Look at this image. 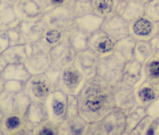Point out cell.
I'll list each match as a JSON object with an SVG mask.
<instances>
[{
  "mask_svg": "<svg viewBox=\"0 0 159 135\" xmlns=\"http://www.w3.org/2000/svg\"><path fill=\"white\" fill-rule=\"evenodd\" d=\"M76 97L79 113L89 123L101 120L116 107L115 86L97 75L87 79Z\"/></svg>",
  "mask_w": 159,
  "mask_h": 135,
  "instance_id": "1",
  "label": "cell"
},
{
  "mask_svg": "<svg viewBox=\"0 0 159 135\" xmlns=\"http://www.w3.org/2000/svg\"><path fill=\"white\" fill-rule=\"evenodd\" d=\"M126 62L119 59L114 54L100 58L98 63L96 75L103 78L110 84L116 86L123 81Z\"/></svg>",
  "mask_w": 159,
  "mask_h": 135,
  "instance_id": "2",
  "label": "cell"
},
{
  "mask_svg": "<svg viewBox=\"0 0 159 135\" xmlns=\"http://www.w3.org/2000/svg\"><path fill=\"white\" fill-rule=\"evenodd\" d=\"M87 78L81 73L74 62L68 64L61 71L58 89L66 94H77Z\"/></svg>",
  "mask_w": 159,
  "mask_h": 135,
  "instance_id": "3",
  "label": "cell"
},
{
  "mask_svg": "<svg viewBox=\"0 0 159 135\" xmlns=\"http://www.w3.org/2000/svg\"><path fill=\"white\" fill-rule=\"evenodd\" d=\"M24 89L29 94L32 102H45L53 91L50 81L45 74L31 75L25 82Z\"/></svg>",
  "mask_w": 159,
  "mask_h": 135,
  "instance_id": "4",
  "label": "cell"
},
{
  "mask_svg": "<svg viewBox=\"0 0 159 135\" xmlns=\"http://www.w3.org/2000/svg\"><path fill=\"white\" fill-rule=\"evenodd\" d=\"M49 119L57 124H61L65 120L67 108V94L61 89L52 91L45 100Z\"/></svg>",
  "mask_w": 159,
  "mask_h": 135,
  "instance_id": "5",
  "label": "cell"
},
{
  "mask_svg": "<svg viewBox=\"0 0 159 135\" xmlns=\"http://www.w3.org/2000/svg\"><path fill=\"white\" fill-rule=\"evenodd\" d=\"M47 25L40 19L37 21H22L17 27L21 44H31L38 42L47 29Z\"/></svg>",
  "mask_w": 159,
  "mask_h": 135,
  "instance_id": "6",
  "label": "cell"
},
{
  "mask_svg": "<svg viewBox=\"0 0 159 135\" xmlns=\"http://www.w3.org/2000/svg\"><path fill=\"white\" fill-rule=\"evenodd\" d=\"M157 35L156 22L146 15L130 22V36L136 41H150Z\"/></svg>",
  "mask_w": 159,
  "mask_h": 135,
  "instance_id": "7",
  "label": "cell"
},
{
  "mask_svg": "<svg viewBox=\"0 0 159 135\" xmlns=\"http://www.w3.org/2000/svg\"><path fill=\"white\" fill-rule=\"evenodd\" d=\"M48 27L57 28L67 31L74 25L75 19L69 14L67 8L64 7H54L46 12L42 17Z\"/></svg>",
  "mask_w": 159,
  "mask_h": 135,
  "instance_id": "8",
  "label": "cell"
},
{
  "mask_svg": "<svg viewBox=\"0 0 159 135\" xmlns=\"http://www.w3.org/2000/svg\"><path fill=\"white\" fill-rule=\"evenodd\" d=\"M117 40L99 30L90 35L89 48L92 49L99 58L108 56L114 53Z\"/></svg>",
  "mask_w": 159,
  "mask_h": 135,
  "instance_id": "9",
  "label": "cell"
},
{
  "mask_svg": "<svg viewBox=\"0 0 159 135\" xmlns=\"http://www.w3.org/2000/svg\"><path fill=\"white\" fill-rule=\"evenodd\" d=\"M107 135H123L127 128V114L117 106L101 119Z\"/></svg>",
  "mask_w": 159,
  "mask_h": 135,
  "instance_id": "10",
  "label": "cell"
},
{
  "mask_svg": "<svg viewBox=\"0 0 159 135\" xmlns=\"http://www.w3.org/2000/svg\"><path fill=\"white\" fill-rule=\"evenodd\" d=\"M66 31L57 28L47 27L42 37L38 42L31 43L33 53L42 52L49 55L51 50L65 40Z\"/></svg>",
  "mask_w": 159,
  "mask_h": 135,
  "instance_id": "11",
  "label": "cell"
},
{
  "mask_svg": "<svg viewBox=\"0 0 159 135\" xmlns=\"http://www.w3.org/2000/svg\"><path fill=\"white\" fill-rule=\"evenodd\" d=\"M116 106L121 109L126 114L130 113L137 107L135 89L121 81L115 86Z\"/></svg>",
  "mask_w": 159,
  "mask_h": 135,
  "instance_id": "12",
  "label": "cell"
},
{
  "mask_svg": "<svg viewBox=\"0 0 159 135\" xmlns=\"http://www.w3.org/2000/svg\"><path fill=\"white\" fill-rule=\"evenodd\" d=\"M76 53L72 49L66 38L54 46L49 54L50 66L62 70L68 64L74 61Z\"/></svg>",
  "mask_w": 159,
  "mask_h": 135,
  "instance_id": "13",
  "label": "cell"
},
{
  "mask_svg": "<svg viewBox=\"0 0 159 135\" xmlns=\"http://www.w3.org/2000/svg\"><path fill=\"white\" fill-rule=\"evenodd\" d=\"M99 58L90 48L76 54L74 63L87 79L96 75Z\"/></svg>",
  "mask_w": 159,
  "mask_h": 135,
  "instance_id": "14",
  "label": "cell"
},
{
  "mask_svg": "<svg viewBox=\"0 0 159 135\" xmlns=\"http://www.w3.org/2000/svg\"><path fill=\"white\" fill-rule=\"evenodd\" d=\"M100 30L116 40H121L130 35V22L116 15L105 18Z\"/></svg>",
  "mask_w": 159,
  "mask_h": 135,
  "instance_id": "15",
  "label": "cell"
},
{
  "mask_svg": "<svg viewBox=\"0 0 159 135\" xmlns=\"http://www.w3.org/2000/svg\"><path fill=\"white\" fill-rule=\"evenodd\" d=\"M116 15L130 22L144 16L145 4L139 0L119 1Z\"/></svg>",
  "mask_w": 159,
  "mask_h": 135,
  "instance_id": "16",
  "label": "cell"
},
{
  "mask_svg": "<svg viewBox=\"0 0 159 135\" xmlns=\"http://www.w3.org/2000/svg\"><path fill=\"white\" fill-rule=\"evenodd\" d=\"M14 7L18 18L22 22L40 20L44 15L34 0H18Z\"/></svg>",
  "mask_w": 159,
  "mask_h": 135,
  "instance_id": "17",
  "label": "cell"
},
{
  "mask_svg": "<svg viewBox=\"0 0 159 135\" xmlns=\"http://www.w3.org/2000/svg\"><path fill=\"white\" fill-rule=\"evenodd\" d=\"M25 125L32 129L49 119L45 102H32L25 116Z\"/></svg>",
  "mask_w": 159,
  "mask_h": 135,
  "instance_id": "18",
  "label": "cell"
},
{
  "mask_svg": "<svg viewBox=\"0 0 159 135\" xmlns=\"http://www.w3.org/2000/svg\"><path fill=\"white\" fill-rule=\"evenodd\" d=\"M134 89L137 106L140 107L147 108L151 102L159 97V93L155 85L147 81L142 82Z\"/></svg>",
  "mask_w": 159,
  "mask_h": 135,
  "instance_id": "19",
  "label": "cell"
},
{
  "mask_svg": "<svg viewBox=\"0 0 159 135\" xmlns=\"http://www.w3.org/2000/svg\"><path fill=\"white\" fill-rule=\"evenodd\" d=\"M24 64L31 75L45 74L50 67L49 55L42 52L33 53Z\"/></svg>",
  "mask_w": 159,
  "mask_h": 135,
  "instance_id": "20",
  "label": "cell"
},
{
  "mask_svg": "<svg viewBox=\"0 0 159 135\" xmlns=\"http://www.w3.org/2000/svg\"><path fill=\"white\" fill-rule=\"evenodd\" d=\"M90 35L77 28L75 25L65 33V38L76 54L89 48Z\"/></svg>",
  "mask_w": 159,
  "mask_h": 135,
  "instance_id": "21",
  "label": "cell"
},
{
  "mask_svg": "<svg viewBox=\"0 0 159 135\" xmlns=\"http://www.w3.org/2000/svg\"><path fill=\"white\" fill-rule=\"evenodd\" d=\"M143 64L134 59L127 62L123 71V82L135 89L145 81L143 77Z\"/></svg>",
  "mask_w": 159,
  "mask_h": 135,
  "instance_id": "22",
  "label": "cell"
},
{
  "mask_svg": "<svg viewBox=\"0 0 159 135\" xmlns=\"http://www.w3.org/2000/svg\"><path fill=\"white\" fill-rule=\"evenodd\" d=\"M103 21L104 18L92 13L76 18L74 25L82 31L91 35L101 29Z\"/></svg>",
  "mask_w": 159,
  "mask_h": 135,
  "instance_id": "23",
  "label": "cell"
},
{
  "mask_svg": "<svg viewBox=\"0 0 159 135\" xmlns=\"http://www.w3.org/2000/svg\"><path fill=\"white\" fill-rule=\"evenodd\" d=\"M0 135H11L25 125V118L16 113L0 118Z\"/></svg>",
  "mask_w": 159,
  "mask_h": 135,
  "instance_id": "24",
  "label": "cell"
},
{
  "mask_svg": "<svg viewBox=\"0 0 159 135\" xmlns=\"http://www.w3.org/2000/svg\"><path fill=\"white\" fill-rule=\"evenodd\" d=\"M0 76L5 81L18 80L26 82L30 78L31 75L28 71L27 68L25 67V64L18 63L8 64L3 70L0 72Z\"/></svg>",
  "mask_w": 159,
  "mask_h": 135,
  "instance_id": "25",
  "label": "cell"
},
{
  "mask_svg": "<svg viewBox=\"0 0 159 135\" xmlns=\"http://www.w3.org/2000/svg\"><path fill=\"white\" fill-rule=\"evenodd\" d=\"M136 42L137 41L130 35L117 41L113 54L126 63L130 62L134 59Z\"/></svg>",
  "mask_w": 159,
  "mask_h": 135,
  "instance_id": "26",
  "label": "cell"
},
{
  "mask_svg": "<svg viewBox=\"0 0 159 135\" xmlns=\"http://www.w3.org/2000/svg\"><path fill=\"white\" fill-rule=\"evenodd\" d=\"M7 62V64L25 63L27 60L28 55L25 51V44L12 45L2 53H0Z\"/></svg>",
  "mask_w": 159,
  "mask_h": 135,
  "instance_id": "27",
  "label": "cell"
},
{
  "mask_svg": "<svg viewBox=\"0 0 159 135\" xmlns=\"http://www.w3.org/2000/svg\"><path fill=\"white\" fill-rule=\"evenodd\" d=\"M94 9V14L105 18L117 14L119 0H91Z\"/></svg>",
  "mask_w": 159,
  "mask_h": 135,
  "instance_id": "28",
  "label": "cell"
},
{
  "mask_svg": "<svg viewBox=\"0 0 159 135\" xmlns=\"http://www.w3.org/2000/svg\"><path fill=\"white\" fill-rule=\"evenodd\" d=\"M1 28L10 30L17 27L22 21L18 18L15 7L4 2H1Z\"/></svg>",
  "mask_w": 159,
  "mask_h": 135,
  "instance_id": "29",
  "label": "cell"
},
{
  "mask_svg": "<svg viewBox=\"0 0 159 135\" xmlns=\"http://www.w3.org/2000/svg\"><path fill=\"white\" fill-rule=\"evenodd\" d=\"M66 8L74 19L94 13L91 0H72Z\"/></svg>",
  "mask_w": 159,
  "mask_h": 135,
  "instance_id": "30",
  "label": "cell"
},
{
  "mask_svg": "<svg viewBox=\"0 0 159 135\" xmlns=\"http://www.w3.org/2000/svg\"><path fill=\"white\" fill-rule=\"evenodd\" d=\"M143 77L145 81L153 84H157L159 82V57L152 56L143 67Z\"/></svg>",
  "mask_w": 159,
  "mask_h": 135,
  "instance_id": "31",
  "label": "cell"
},
{
  "mask_svg": "<svg viewBox=\"0 0 159 135\" xmlns=\"http://www.w3.org/2000/svg\"><path fill=\"white\" fill-rule=\"evenodd\" d=\"M152 56H154V51L150 41L136 42L133 59L144 65Z\"/></svg>",
  "mask_w": 159,
  "mask_h": 135,
  "instance_id": "32",
  "label": "cell"
},
{
  "mask_svg": "<svg viewBox=\"0 0 159 135\" xmlns=\"http://www.w3.org/2000/svg\"><path fill=\"white\" fill-rule=\"evenodd\" d=\"M31 102L32 100L29 94L25 91V89L15 94V102H14V113L22 115L24 117Z\"/></svg>",
  "mask_w": 159,
  "mask_h": 135,
  "instance_id": "33",
  "label": "cell"
},
{
  "mask_svg": "<svg viewBox=\"0 0 159 135\" xmlns=\"http://www.w3.org/2000/svg\"><path fill=\"white\" fill-rule=\"evenodd\" d=\"M15 94L7 90L0 91V118L14 113V102Z\"/></svg>",
  "mask_w": 159,
  "mask_h": 135,
  "instance_id": "34",
  "label": "cell"
},
{
  "mask_svg": "<svg viewBox=\"0 0 159 135\" xmlns=\"http://www.w3.org/2000/svg\"><path fill=\"white\" fill-rule=\"evenodd\" d=\"M68 128L71 135H84L89 123L80 114L67 120Z\"/></svg>",
  "mask_w": 159,
  "mask_h": 135,
  "instance_id": "35",
  "label": "cell"
},
{
  "mask_svg": "<svg viewBox=\"0 0 159 135\" xmlns=\"http://www.w3.org/2000/svg\"><path fill=\"white\" fill-rule=\"evenodd\" d=\"M147 116V110L144 107L137 106L134 110L127 115V128L126 132L130 133L144 118Z\"/></svg>",
  "mask_w": 159,
  "mask_h": 135,
  "instance_id": "36",
  "label": "cell"
},
{
  "mask_svg": "<svg viewBox=\"0 0 159 135\" xmlns=\"http://www.w3.org/2000/svg\"><path fill=\"white\" fill-rule=\"evenodd\" d=\"M59 125L50 119H48L35 126L33 130V133L34 135H58Z\"/></svg>",
  "mask_w": 159,
  "mask_h": 135,
  "instance_id": "37",
  "label": "cell"
},
{
  "mask_svg": "<svg viewBox=\"0 0 159 135\" xmlns=\"http://www.w3.org/2000/svg\"><path fill=\"white\" fill-rule=\"evenodd\" d=\"M79 113V105L76 94H67V108L65 120H69Z\"/></svg>",
  "mask_w": 159,
  "mask_h": 135,
  "instance_id": "38",
  "label": "cell"
},
{
  "mask_svg": "<svg viewBox=\"0 0 159 135\" xmlns=\"http://www.w3.org/2000/svg\"><path fill=\"white\" fill-rule=\"evenodd\" d=\"M145 15L154 22H158L159 0H151L145 4Z\"/></svg>",
  "mask_w": 159,
  "mask_h": 135,
  "instance_id": "39",
  "label": "cell"
},
{
  "mask_svg": "<svg viewBox=\"0 0 159 135\" xmlns=\"http://www.w3.org/2000/svg\"><path fill=\"white\" fill-rule=\"evenodd\" d=\"M154 119L147 116L136 126L134 130L130 132V135H147L149 127L153 123Z\"/></svg>",
  "mask_w": 159,
  "mask_h": 135,
  "instance_id": "40",
  "label": "cell"
},
{
  "mask_svg": "<svg viewBox=\"0 0 159 135\" xmlns=\"http://www.w3.org/2000/svg\"><path fill=\"white\" fill-rule=\"evenodd\" d=\"M25 82L18 80H7L4 82L2 90H7L11 93L17 94L25 89ZM2 91V90H1Z\"/></svg>",
  "mask_w": 159,
  "mask_h": 135,
  "instance_id": "41",
  "label": "cell"
},
{
  "mask_svg": "<svg viewBox=\"0 0 159 135\" xmlns=\"http://www.w3.org/2000/svg\"><path fill=\"white\" fill-rule=\"evenodd\" d=\"M84 135H107V132L103 128L101 121L89 123L87 130Z\"/></svg>",
  "mask_w": 159,
  "mask_h": 135,
  "instance_id": "42",
  "label": "cell"
},
{
  "mask_svg": "<svg viewBox=\"0 0 159 135\" xmlns=\"http://www.w3.org/2000/svg\"><path fill=\"white\" fill-rule=\"evenodd\" d=\"M61 70L57 69V68H53L52 66L49 68L45 75H47L49 78V81L52 85V89L53 91L58 89V85H59V79H60V75H61Z\"/></svg>",
  "mask_w": 159,
  "mask_h": 135,
  "instance_id": "43",
  "label": "cell"
},
{
  "mask_svg": "<svg viewBox=\"0 0 159 135\" xmlns=\"http://www.w3.org/2000/svg\"><path fill=\"white\" fill-rule=\"evenodd\" d=\"M147 114L153 119L159 118V97L151 102L147 108Z\"/></svg>",
  "mask_w": 159,
  "mask_h": 135,
  "instance_id": "44",
  "label": "cell"
},
{
  "mask_svg": "<svg viewBox=\"0 0 159 135\" xmlns=\"http://www.w3.org/2000/svg\"><path fill=\"white\" fill-rule=\"evenodd\" d=\"M11 46L10 37L8 35V30L1 28L0 32V53H2L4 51Z\"/></svg>",
  "mask_w": 159,
  "mask_h": 135,
  "instance_id": "45",
  "label": "cell"
},
{
  "mask_svg": "<svg viewBox=\"0 0 159 135\" xmlns=\"http://www.w3.org/2000/svg\"><path fill=\"white\" fill-rule=\"evenodd\" d=\"M8 35H9L10 37L11 46H12V45L21 44V42H20V35L19 33H18V29H17V27L8 30Z\"/></svg>",
  "mask_w": 159,
  "mask_h": 135,
  "instance_id": "46",
  "label": "cell"
},
{
  "mask_svg": "<svg viewBox=\"0 0 159 135\" xmlns=\"http://www.w3.org/2000/svg\"><path fill=\"white\" fill-rule=\"evenodd\" d=\"M34 1L38 4V6L44 15L49 11H50L51 9H52V7L49 0H34Z\"/></svg>",
  "mask_w": 159,
  "mask_h": 135,
  "instance_id": "47",
  "label": "cell"
},
{
  "mask_svg": "<svg viewBox=\"0 0 159 135\" xmlns=\"http://www.w3.org/2000/svg\"><path fill=\"white\" fill-rule=\"evenodd\" d=\"M147 135H159V118L154 119L149 127Z\"/></svg>",
  "mask_w": 159,
  "mask_h": 135,
  "instance_id": "48",
  "label": "cell"
},
{
  "mask_svg": "<svg viewBox=\"0 0 159 135\" xmlns=\"http://www.w3.org/2000/svg\"><path fill=\"white\" fill-rule=\"evenodd\" d=\"M150 42L151 43L152 48H153L154 55L159 57V35H157L155 37H154Z\"/></svg>",
  "mask_w": 159,
  "mask_h": 135,
  "instance_id": "49",
  "label": "cell"
},
{
  "mask_svg": "<svg viewBox=\"0 0 159 135\" xmlns=\"http://www.w3.org/2000/svg\"><path fill=\"white\" fill-rule=\"evenodd\" d=\"M33 130H34V129L30 127L29 126L25 125L22 129H20L19 130L16 131L15 133H12L11 135H34Z\"/></svg>",
  "mask_w": 159,
  "mask_h": 135,
  "instance_id": "50",
  "label": "cell"
},
{
  "mask_svg": "<svg viewBox=\"0 0 159 135\" xmlns=\"http://www.w3.org/2000/svg\"><path fill=\"white\" fill-rule=\"evenodd\" d=\"M49 1H50V3L52 5V8H54L58 7H66L72 0H49Z\"/></svg>",
  "mask_w": 159,
  "mask_h": 135,
  "instance_id": "51",
  "label": "cell"
},
{
  "mask_svg": "<svg viewBox=\"0 0 159 135\" xmlns=\"http://www.w3.org/2000/svg\"><path fill=\"white\" fill-rule=\"evenodd\" d=\"M58 135H71L68 128L67 120H65L62 123L59 125V131Z\"/></svg>",
  "mask_w": 159,
  "mask_h": 135,
  "instance_id": "52",
  "label": "cell"
},
{
  "mask_svg": "<svg viewBox=\"0 0 159 135\" xmlns=\"http://www.w3.org/2000/svg\"><path fill=\"white\" fill-rule=\"evenodd\" d=\"M7 62H6V60L4 59L3 57H2V55H0V72L2 71L4 68L7 66Z\"/></svg>",
  "mask_w": 159,
  "mask_h": 135,
  "instance_id": "53",
  "label": "cell"
},
{
  "mask_svg": "<svg viewBox=\"0 0 159 135\" xmlns=\"http://www.w3.org/2000/svg\"><path fill=\"white\" fill-rule=\"evenodd\" d=\"M18 0H1V2H4V3H7L8 5H11L12 7H15V4L18 2Z\"/></svg>",
  "mask_w": 159,
  "mask_h": 135,
  "instance_id": "54",
  "label": "cell"
},
{
  "mask_svg": "<svg viewBox=\"0 0 159 135\" xmlns=\"http://www.w3.org/2000/svg\"><path fill=\"white\" fill-rule=\"evenodd\" d=\"M139 1H140V2H143L144 4H146V3H147V2H150V1H151V0H139Z\"/></svg>",
  "mask_w": 159,
  "mask_h": 135,
  "instance_id": "55",
  "label": "cell"
},
{
  "mask_svg": "<svg viewBox=\"0 0 159 135\" xmlns=\"http://www.w3.org/2000/svg\"><path fill=\"white\" fill-rule=\"evenodd\" d=\"M156 26H157V35H159V21H158V22H156Z\"/></svg>",
  "mask_w": 159,
  "mask_h": 135,
  "instance_id": "56",
  "label": "cell"
},
{
  "mask_svg": "<svg viewBox=\"0 0 159 135\" xmlns=\"http://www.w3.org/2000/svg\"><path fill=\"white\" fill-rule=\"evenodd\" d=\"M155 86H156V88H157V91H158V93H159V82H157V84H155Z\"/></svg>",
  "mask_w": 159,
  "mask_h": 135,
  "instance_id": "57",
  "label": "cell"
},
{
  "mask_svg": "<svg viewBox=\"0 0 159 135\" xmlns=\"http://www.w3.org/2000/svg\"><path fill=\"white\" fill-rule=\"evenodd\" d=\"M123 135H130V133H127V132H125V133H123Z\"/></svg>",
  "mask_w": 159,
  "mask_h": 135,
  "instance_id": "58",
  "label": "cell"
},
{
  "mask_svg": "<svg viewBox=\"0 0 159 135\" xmlns=\"http://www.w3.org/2000/svg\"><path fill=\"white\" fill-rule=\"evenodd\" d=\"M119 1H123V0H119Z\"/></svg>",
  "mask_w": 159,
  "mask_h": 135,
  "instance_id": "59",
  "label": "cell"
}]
</instances>
